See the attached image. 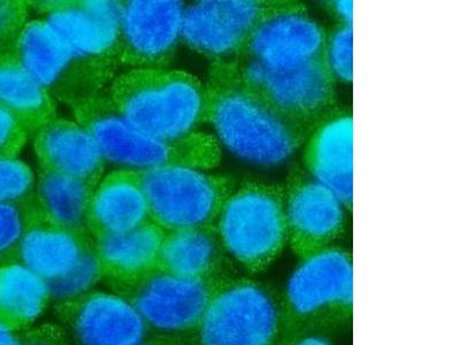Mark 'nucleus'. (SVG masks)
Masks as SVG:
<instances>
[{"instance_id": "nucleus-1", "label": "nucleus", "mask_w": 460, "mask_h": 345, "mask_svg": "<svg viewBox=\"0 0 460 345\" xmlns=\"http://www.w3.org/2000/svg\"><path fill=\"white\" fill-rule=\"evenodd\" d=\"M207 88L208 121L226 149L246 162L280 165L310 133L246 85L234 63L217 64Z\"/></svg>"}, {"instance_id": "nucleus-2", "label": "nucleus", "mask_w": 460, "mask_h": 345, "mask_svg": "<svg viewBox=\"0 0 460 345\" xmlns=\"http://www.w3.org/2000/svg\"><path fill=\"white\" fill-rule=\"evenodd\" d=\"M108 101L137 128L164 141L191 137L208 121V88L186 72L131 69L114 81Z\"/></svg>"}, {"instance_id": "nucleus-3", "label": "nucleus", "mask_w": 460, "mask_h": 345, "mask_svg": "<svg viewBox=\"0 0 460 345\" xmlns=\"http://www.w3.org/2000/svg\"><path fill=\"white\" fill-rule=\"evenodd\" d=\"M79 122L93 134L105 163L121 170L143 172L167 165L208 170L219 160L212 137L196 133L180 141H164L123 118L108 100H90L76 106Z\"/></svg>"}, {"instance_id": "nucleus-4", "label": "nucleus", "mask_w": 460, "mask_h": 345, "mask_svg": "<svg viewBox=\"0 0 460 345\" xmlns=\"http://www.w3.org/2000/svg\"><path fill=\"white\" fill-rule=\"evenodd\" d=\"M217 219L225 249L254 270L272 262L288 241L285 191L272 184L248 182L232 191Z\"/></svg>"}, {"instance_id": "nucleus-5", "label": "nucleus", "mask_w": 460, "mask_h": 345, "mask_svg": "<svg viewBox=\"0 0 460 345\" xmlns=\"http://www.w3.org/2000/svg\"><path fill=\"white\" fill-rule=\"evenodd\" d=\"M139 178L150 217L172 232L207 227L233 191L228 179L186 165L154 168Z\"/></svg>"}, {"instance_id": "nucleus-6", "label": "nucleus", "mask_w": 460, "mask_h": 345, "mask_svg": "<svg viewBox=\"0 0 460 345\" xmlns=\"http://www.w3.org/2000/svg\"><path fill=\"white\" fill-rule=\"evenodd\" d=\"M238 75L270 106L304 128L314 130L332 112L335 79L323 59L288 66H267L246 59Z\"/></svg>"}, {"instance_id": "nucleus-7", "label": "nucleus", "mask_w": 460, "mask_h": 345, "mask_svg": "<svg viewBox=\"0 0 460 345\" xmlns=\"http://www.w3.org/2000/svg\"><path fill=\"white\" fill-rule=\"evenodd\" d=\"M280 328L277 303L264 288L238 283L209 301L200 320L203 345H273Z\"/></svg>"}, {"instance_id": "nucleus-8", "label": "nucleus", "mask_w": 460, "mask_h": 345, "mask_svg": "<svg viewBox=\"0 0 460 345\" xmlns=\"http://www.w3.org/2000/svg\"><path fill=\"white\" fill-rule=\"evenodd\" d=\"M280 2L204 0L186 6L181 40L217 60L241 56L254 29Z\"/></svg>"}, {"instance_id": "nucleus-9", "label": "nucleus", "mask_w": 460, "mask_h": 345, "mask_svg": "<svg viewBox=\"0 0 460 345\" xmlns=\"http://www.w3.org/2000/svg\"><path fill=\"white\" fill-rule=\"evenodd\" d=\"M122 3L112 0L52 3L43 20L74 56L108 66L117 58Z\"/></svg>"}, {"instance_id": "nucleus-10", "label": "nucleus", "mask_w": 460, "mask_h": 345, "mask_svg": "<svg viewBox=\"0 0 460 345\" xmlns=\"http://www.w3.org/2000/svg\"><path fill=\"white\" fill-rule=\"evenodd\" d=\"M13 53L24 69L51 96L72 98L79 93L81 102L88 100L85 93L89 96L84 84H93L105 69V66L88 63L74 56L40 19L24 24L16 39Z\"/></svg>"}, {"instance_id": "nucleus-11", "label": "nucleus", "mask_w": 460, "mask_h": 345, "mask_svg": "<svg viewBox=\"0 0 460 345\" xmlns=\"http://www.w3.org/2000/svg\"><path fill=\"white\" fill-rule=\"evenodd\" d=\"M184 11L175 0L122 3L117 58L135 68L162 67L181 40Z\"/></svg>"}, {"instance_id": "nucleus-12", "label": "nucleus", "mask_w": 460, "mask_h": 345, "mask_svg": "<svg viewBox=\"0 0 460 345\" xmlns=\"http://www.w3.org/2000/svg\"><path fill=\"white\" fill-rule=\"evenodd\" d=\"M327 34L297 3L280 2L250 36L241 56L267 66L323 59Z\"/></svg>"}, {"instance_id": "nucleus-13", "label": "nucleus", "mask_w": 460, "mask_h": 345, "mask_svg": "<svg viewBox=\"0 0 460 345\" xmlns=\"http://www.w3.org/2000/svg\"><path fill=\"white\" fill-rule=\"evenodd\" d=\"M285 191L287 238L304 258L328 248L342 232L343 203L307 172H295Z\"/></svg>"}, {"instance_id": "nucleus-14", "label": "nucleus", "mask_w": 460, "mask_h": 345, "mask_svg": "<svg viewBox=\"0 0 460 345\" xmlns=\"http://www.w3.org/2000/svg\"><path fill=\"white\" fill-rule=\"evenodd\" d=\"M351 258L340 249L326 248L304 258L287 285L290 309L301 318L351 306Z\"/></svg>"}, {"instance_id": "nucleus-15", "label": "nucleus", "mask_w": 460, "mask_h": 345, "mask_svg": "<svg viewBox=\"0 0 460 345\" xmlns=\"http://www.w3.org/2000/svg\"><path fill=\"white\" fill-rule=\"evenodd\" d=\"M209 293L199 278L155 275L138 291L137 309L144 323L162 332H182L200 323Z\"/></svg>"}, {"instance_id": "nucleus-16", "label": "nucleus", "mask_w": 460, "mask_h": 345, "mask_svg": "<svg viewBox=\"0 0 460 345\" xmlns=\"http://www.w3.org/2000/svg\"><path fill=\"white\" fill-rule=\"evenodd\" d=\"M304 163L307 174L330 189L344 207L353 199V120L350 113L332 112L307 139Z\"/></svg>"}, {"instance_id": "nucleus-17", "label": "nucleus", "mask_w": 460, "mask_h": 345, "mask_svg": "<svg viewBox=\"0 0 460 345\" xmlns=\"http://www.w3.org/2000/svg\"><path fill=\"white\" fill-rule=\"evenodd\" d=\"M35 150L42 170L97 184L105 160L96 139L79 121L53 118L36 130Z\"/></svg>"}, {"instance_id": "nucleus-18", "label": "nucleus", "mask_w": 460, "mask_h": 345, "mask_svg": "<svg viewBox=\"0 0 460 345\" xmlns=\"http://www.w3.org/2000/svg\"><path fill=\"white\" fill-rule=\"evenodd\" d=\"M150 217L139 172H111L97 183L90 200L88 220L102 234L139 227Z\"/></svg>"}, {"instance_id": "nucleus-19", "label": "nucleus", "mask_w": 460, "mask_h": 345, "mask_svg": "<svg viewBox=\"0 0 460 345\" xmlns=\"http://www.w3.org/2000/svg\"><path fill=\"white\" fill-rule=\"evenodd\" d=\"M146 326L137 306L111 294L90 297L75 319L82 345H142Z\"/></svg>"}, {"instance_id": "nucleus-20", "label": "nucleus", "mask_w": 460, "mask_h": 345, "mask_svg": "<svg viewBox=\"0 0 460 345\" xmlns=\"http://www.w3.org/2000/svg\"><path fill=\"white\" fill-rule=\"evenodd\" d=\"M89 252L73 230L36 223L24 234L18 256L22 264L50 285L75 270Z\"/></svg>"}, {"instance_id": "nucleus-21", "label": "nucleus", "mask_w": 460, "mask_h": 345, "mask_svg": "<svg viewBox=\"0 0 460 345\" xmlns=\"http://www.w3.org/2000/svg\"><path fill=\"white\" fill-rule=\"evenodd\" d=\"M0 106L28 130L40 129L55 112L51 94L24 69L13 51L0 56Z\"/></svg>"}, {"instance_id": "nucleus-22", "label": "nucleus", "mask_w": 460, "mask_h": 345, "mask_svg": "<svg viewBox=\"0 0 460 345\" xmlns=\"http://www.w3.org/2000/svg\"><path fill=\"white\" fill-rule=\"evenodd\" d=\"M97 184L52 171H40L35 199L49 224L79 229L88 220L89 205Z\"/></svg>"}, {"instance_id": "nucleus-23", "label": "nucleus", "mask_w": 460, "mask_h": 345, "mask_svg": "<svg viewBox=\"0 0 460 345\" xmlns=\"http://www.w3.org/2000/svg\"><path fill=\"white\" fill-rule=\"evenodd\" d=\"M49 294L48 283L22 262L0 266V324L14 331L34 322Z\"/></svg>"}, {"instance_id": "nucleus-24", "label": "nucleus", "mask_w": 460, "mask_h": 345, "mask_svg": "<svg viewBox=\"0 0 460 345\" xmlns=\"http://www.w3.org/2000/svg\"><path fill=\"white\" fill-rule=\"evenodd\" d=\"M163 241L158 226L146 223L126 232L102 234L98 254L102 262L119 272H142L159 259Z\"/></svg>"}, {"instance_id": "nucleus-25", "label": "nucleus", "mask_w": 460, "mask_h": 345, "mask_svg": "<svg viewBox=\"0 0 460 345\" xmlns=\"http://www.w3.org/2000/svg\"><path fill=\"white\" fill-rule=\"evenodd\" d=\"M217 257V242L205 228L178 230L163 241L159 259L170 273L199 278L208 272Z\"/></svg>"}, {"instance_id": "nucleus-26", "label": "nucleus", "mask_w": 460, "mask_h": 345, "mask_svg": "<svg viewBox=\"0 0 460 345\" xmlns=\"http://www.w3.org/2000/svg\"><path fill=\"white\" fill-rule=\"evenodd\" d=\"M35 189L34 172L23 160L0 158V203H28Z\"/></svg>"}, {"instance_id": "nucleus-27", "label": "nucleus", "mask_w": 460, "mask_h": 345, "mask_svg": "<svg viewBox=\"0 0 460 345\" xmlns=\"http://www.w3.org/2000/svg\"><path fill=\"white\" fill-rule=\"evenodd\" d=\"M31 203H0V261L19 253L24 234L31 225Z\"/></svg>"}, {"instance_id": "nucleus-28", "label": "nucleus", "mask_w": 460, "mask_h": 345, "mask_svg": "<svg viewBox=\"0 0 460 345\" xmlns=\"http://www.w3.org/2000/svg\"><path fill=\"white\" fill-rule=\"evenodd\" d=\"M323 60L334 77L343 82L353 79V31L341 23L327 35Z\"/></svg>"}, {"instance_id": "nucleus-29", "label": "nucleus", "mask_w": 460, "mask_h": 345, "mask_svg": "<svg viewBox=\"0 0 460 345\" xmlns=\"http://www.w3.org/2000/svg\"><path fill=\"white\" fill-rule=\"evenodd\" d=\"M100 273V261L93 252L86 254L81 264L61 280L48 285L57 298L69 299L85 293L96 281Z\"/></svg>"}, {"instance_id": "nucleus-30", "label": "nucleus", "mask_w": 460, "mask_h": 345, "mask_svg": "<svg viewBox=\"0 0 460 345\" xmlns=\"http://www.w3.org/2000/svg\"><path fill=\"white\" fill-rule=\"evenodd\" d=\"M27 3L0 0V56L13 51L16 39L27 22Z\"/></svg>"}, {"instance_id": "nucleus-31", "label": "nucleus", "mask_w": 460, "mask_h": 345, "mask_svg": "<svg viewBox=\"0 0 460 345\" xmlns=\"http://www.w3.org/2000/svg\"><path fill=\"white\" fill-rule=\"evenodd\" d=\"M28 131L19 118L0 106V158L18 157L27 142Z\"/></svg>"}, {"instance_id": "nucleus-32", "label": "nucleus", "mask_w": 460, "mask_h": 345, "mask_svg": "<svg viewBox=\"0 0 460 345\" xmlns=\"http://www.w3.org/2000/svg\"><path fill=\"white\" fill-rule=\"evenodd\" d=\"M335 14L339 16L342 24L352 27V10L353 2H335L332 3Z\"/></svg>"}, {"instance_id": "nucleus-33", "label": "nucleus", "mask_w": 460, "mask_h": 345, "mask_svg": "<svg viewBox=\"0 0 460 345\" xmlns=\"http://www.w3.org/2000/svg\"><path fill=\"white\" fill-rule=\"evenodd\" d=\"M0 345H22V341L14 334V331L0 324Z\"/></svg>"}, {"instance_id": "nucleus-34", "label": "nucleus", "mask_w": 460, "mask_h": 345, "mask_svg": "<svg viewBox=\"0 0 460 345\" xmlns=\"http://www.w3.org/2000/svg\"><path fill=\"white\" fill-rule=\"evenodd\" d=\"M296 345H332L326 339L320 338V336H307L301 341H298Z\"/></svg>"}, {"instance_id": "nucleus-35", "label": "nucleus", "mask_w": 460, "mask_h": 345, "mask_svg": "<svg viewBox=\"0 0 460 345\" xmlns=\"http://www.w3.org/2000/svg\"><path fill=\"white\" fill-rule=\"evenodd\" d=\"M22 345H48L44 343H40L39 341H27V342H22Z\"/></svg>"}]
</instances>
